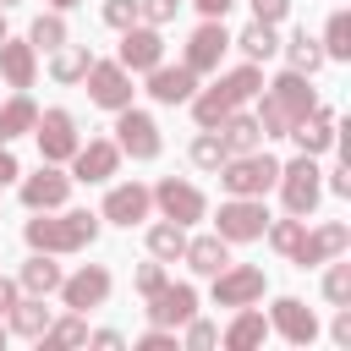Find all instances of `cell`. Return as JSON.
I'll return each mask as SVG.
<instances>
[{
	"instance_id": "4",
	"label": "cell",
	"mask_w": 351,
	"mask_h": 351,
	"mask_svg": "<svg viewBox=\"0 0 351 351\" xmlns=\"http://www.w3.org/2000/svg\"><path fill=\"white\" fill-rule=\"evenodd\" d=\"M274 181H280V165H274L269 154L225 165V186H230V192H241V197H252V192H263V186H274Z\"/></svg>"
},
{
	"instance_id": "15",
	"label": "cell",
	"mask_w": 351,
	"mask_h": 351,
	"mask_svg": "<svg viewBox=\"0 0 351 351\" xmlns=\"http://www.w3.org/2000/svg\"><path fill=\"white\" fill-rule=\"evenodd\" d=\"M219 49H225V33L208 22V27H197L192 33V49H186V71H208L214 60H219Z\"/></svg>"
},
{
	"instance_id": "18",
	"label": "cell",
	"mask_w": 351,
	"mask_h": 351,
	"mask_svg": "<svg viewBox=\"0 0 351 351\" xmlns=\"http://www.w3.org/2000/svg\"><path fill=\"white\" fill-rule=\"evenodd\" d=\"M291 126H296L291 137H296V143H302L307 154H318V148H329V137H335V121H329V115H313V121H307V115H296Z\"/></svg>"
},
{
	"instance_id": "39",
	"label": "cell",
	"mask_w": 351,
	"mask_h": 351,
	"mask_svg": "<svg viewBox=\"0 0 351 351\" xmlns=\"http://www.w3.org/2000/svg\"><path fill=\"white\" fill-rule=\"evenodd\" d=\"M324 291H329V296H335V302H346V296H351V269H346V263H340V269H335V274H329V285H324Z\"/></svg>"
},
{
	"instance_id": "14",
	"label": "cell",
	"mask_w": 351,
	"mask_h": 351,
	"mask_svg": "<svg viewBox=\"0 0 351 351\" xmlns=\"http://www.w3.org/2000/svg\"><path fill=\"white\" fill-rule=\"evenodd\" d=\"M110 296V274L104 269H82L77 280H66V302L71 307H93V302H104Z\"/></svg>"
},
{
	"instance_id": "36",
	"label": "cell",
	"mask_w": 351,
	"mask_h": 351,
	"mask_svg": "<svg viewBox=\"0 0 351 351\" xmlns=\"http://www.w3.org/2000/svg\"><path fill=\"white\" fill-rule=\"evenodd\" d=\"M192 159H197V165H219V159H225V143H219V137H197V143H192Z\"/></svg>"
},
{
	"instance_id": "34",
	"label": "cell",
	"mask_w": 351,
	"mask_h": 351,
	"mask_svg": "<svg viewBox=\"0 0 351 351\" xmlns=\"http://www.w3.org/2000/svg\"><path fill=\"white\" fill-rule=\"evenodd\" d=\"M258 340H263V318H258V313L236 318V329H230V346H258Z\"/></svg>"
},
{
	"instance_id": "49",
	"label": "cell",
	"mask_w": 351,
	"mask_h": 351,
	"mask_svg": "<svg viewBox=\"0 0 351 351\" xmlns=\"http://www.w3.org/2000/svg\"><path fill=\"white\" fill-rule=\"evenodd\" d=\"M0 38H5V33H0Z\"/></svg>"
},
{
	"instance_id": "21",
	"label": "cell",
	"mask_w": 351,
	"mask_h": 351,
	"mask_svg": "<svg viewBox=\"0 0 351 351\" xmlns=\"http://www.w3.org/2000/svg\"><path fill=\"white\" fill-rule=\"evenodd\" d=\"M346 247V225H329V230H318L313 241H296V258L302 263H318V258H329V252H340Z\"/></svg>"
},
{
	"instance_id": "2",
	"label": "cell",
	"mask_w": 351,
	"mask_h": 351,
	"mask_svg": "<svg viewBox=\"0 0 351 351\" xmlns=\"http://www.w3.org/2000/svg\"><path fill=\"white\" fill-rule=\"evenodd\" d=\"M252 93H258V71H252V66H247V71H230L214 93H203V99H197V121H203V126H214V121H225V115H230L241 99H252Z\"/></svg>"
},
{
	"instance_id": "12",
	"label": "cell",
	"mask_w": 351,
	"mask_h": 351,
	"mask_svg": "<svg viewBox=\"0 0 351 351\" xmlns=\"http://www.w3.org/2000/svg\"><path fill=\"white\" fill-rule=\"evenodd\" d=\"M38 143H44V154H49V159H66V154H77L71 115H66V110H49V115H44V126H38Z\"/></svg>"
},
{
	"instance_id": "32",
	"label": "cell",
	"mask_w": 351,
	"mask_h": 351,
	"mask_svg": "<svg viewBox=\"0 0 351 351\" xmlns=\"http://www.w3.org/2000/svg\"><path fill=\"white\" fill-rule=\"evenodd\" d=\"M318 60H324V49H318L307 33H296V38H291V66H296V71H313Z\"/></svg>"
},
{
	"instance_id": "24",
	"label": "cell",
	"mask_w": 351,
	"mask_h": 351,
	"mask_svg": "<svg viewBox=\"0 0 351 351\" xmlns=\"http://www.w3.org/2000/svg\"><path fill=\"white\" fill-rule=\"evenodd\" d=\"M274 324H280L291 340H313V313H307L302 302H280V307H274Z\"/></svg>"
},
{
	"instance_id": "28",
	"label": "cell",
	"mask_w": 351,
	"mask_h": 351,
	"mask_svg": "<svg viewBox=\"0 0 351 351\" xmlns=\"http://www.w3.org/2000/svg\"><path fill=\"white\" fill-rule=\"evenodd\" d=\"M241 49H247L252 60H263V55H274V33H269V22H252V27L241 33Z\"/></svg>"
},
{
	"instance_id": "38",
	"label": "cell",
	"mask_w": 351,
	"mask_h": 351,
	"mask_svg": "<svg viewBox=\"0 0 351 351\" xmlns=\"http://www.w3.org/2000/svg\"><path fill=\"white\" fill-rule=\"evenodd\" d=\"M296 241H302V225H291V219L274 225V247H280V252H296Z\"/></svg>"
},
{
	"instance_id": "29",
	"label": "cell",
	"mask_w": 351,
	"mask_h": 351,
	"mask_svg": "<svg viewBox=\"0 0 351 351\" xmlns=\"http://www.w3.org/2000/svg\"><path fill=\"white\" fill-rule=\"evenodd\" d=\"M88 49H66V55H55V77L60 82H77V77H88Z\"/></svg>"
},
{
	"instance_id": "47",
	"label": "cell",
	"mask_w": 351,
	"mask_h": 351,
	"mask_svg": "<svg viewBox=\"0 0 351 351\" xmlns=\"http://www.w3.org/2000/svg\"><path fill=\"white\" fill-rule=\"evenodd\" d=\"M197 5H203L208 16H225V5H230V0H197Z\"/></svg>"
},
{
	"instance_id": "10",
	"label": "cell",
	"mask_w": 351,
	"mask_h": 351,
	"mask_svg": "<svg viewBox=\"0 0 351 351\" xmlns=\"http://www.w3.org/2000/svg\"><path fill=\"white\" fill-rule=\"evenodd\" d=\"M154 197H159V208H165V214H170L176 225H181V219H197V214H203V197H197V186H186V181H165V186H159Z\"/></svg>"
},
{
	"instance_id": "46",
	"label": "cell",
	"mask_w": 351,
	"mask_h": 351,
	"mask_svg": "<svg viewBox=\"0 0 351 351\" xmlns=\"http://www.w3.org/2000/svg\"><path fill=\"white\" fill-rule=\"evenodd\" d=\"M11 176H16V159H11V154H0V186H5Z\"/></svg>"
},
{
	"instance_id": "17",
	"label": "cell",
	"mask_w": 351,
	"mask_h": 351,
	"mask_svg": "<svg viewBox=\"0 0 351 351\" xmlns=\"http://www.w3.org/2000/svg\"><path fill=\"white\" fill-rule=\"evenodd\" d=\"M148 93L154 99H165V104H181L186 93H192V71L181 66V71H165V66H154V82H148Z\"/></svg>"
},
{
	"instance_id": "1",
	"label": "cell",
	"mask_w": 351,
	"mask_h": 351,
	"mask_svg": "<svg viewBox=\"0 0 351 351\" xmlns=\"http://www.w3.org/2000/svg\"><path fill=\"white\" fill-rule=\"evenodd\" d=\"M307 110H313V93L302 88V77H296V71H285V77L274 82V93H269V104H263V121H258V126H263V132H285V126H291L296 115H307Z\"/></svg>"
},
{
	"instance_id": "35",
	"label": "cell",
	"mask_w": 351,
	"mask_h": 351,
	"mask_svg": "<svg viewBox=\"0 0 351 351\" xmlns=\"http://www.w3.org/2000/svg\"><path fill=\"white\" fill-rule=\"evenodd\" d=\"M66 38V27H60V16H38L33 22V44H44V49H55Z\"/></svg>"
},
{
	"instance_id": "44",
	"label": "cell",
	"mask_w": 351,
	"mask_h": 351,
	"mask_svg": "<svg viewBox=\"0 0 351 351\" xmlns=\"http://www.w3.org/2000/svg\"><path fill=\"white\" fill-rule=\"evenodd\" d=\"M192 346H214V329L208 324H192Z\"/></svg>"
},
{
	"instance_id": "22",
	"label": "cell",
	"mask_w": 351,
	"mask_h": 351,
	"mask_svg": "<svg viewBox=\"0 0 351 351\" xmlns=\"http://www.w3.org/2000/svg\"><path fill=\"white\" fill-rule=\"evenodd\" d=\"M0 66H5V77H11L16 88L33 82V55H27V44H5V38H0Z\"/></svg>"
},
{
	"instance_id": "23",
	"label": "cell",
	"mask_w": 351,
	"mask_h": 351,
	"mask_svg": "<svg viewBox=\"0 0 351 351\" xmlns=\"http://www.w3.org/2000/svg\"><path fill=\"white\" fill-rule=\"evenodd\" d=\"M186 258H192L197 274H219V269H225V241H219V236H203V241L186 247Z\"/></svg>"
},
{
	"instance_id": "20",
	"label": "cell",
	"mask_w": 351,
	"mask_h": 351,
	"mask_svg": "<svg viewBox=\"0 0 351 351\" xmlns=\"http://www.w3.org/2000/svg\"><path fill=\"white\" fill-rule=\"evenodd\" d=\"M22 197H27L33 208H49V203H60V197H66V176L44 170V176H33V181L22 186Z\"/></svg>"
},
{
	"instance_id": "41",
	"label": "cell",
	"mask_w": 351,
	"mask_h": 351,
	"mask_svg": "<svg viewBox=\"0 0 351 351\" xmlns=\"http://www.w3.org/2000/svg\"><path fill=\"white\" fill-rule=\"evenodd\" d=\"M44 335H49V340H60V346H71V340H82L88 329H82V324H55V329H44Z\"/></svg>"
},
{
	"instance_id": "9",
	"label": "cell",
	"mask_w": 351,
	"mask_h": 351,
	"mask_svg": "<svg viewBox=\"0 0 351 351\" xmlns=\"http://www.w3.org/2000/svg\"><path fill=\"white\" fill-rule=\"evenodd\" d=\"M88 88H93V99H99V104H110V110H121V104L132 99V88H126V71H121V66H88Z\"/></svg>"
},
{
	"instance_id": "30",
	"label": "cell",
	"mask_w": 351,
	"mask_h": 351,
	"mask_svg": "<svg viewBox=\"0 0 351 351\" xmlns=\"http://www.w3.org/2000/svg\"><path fill=\"white\" fill-rule=\"evenodd\" d=\"M148 247H154L159 258H176V252H186V236H181V225H159V230L148 236Z\"/></svg>"
},
{
	"instance_id": "45",
	"label": "cell",
	"mask_w": 351,
	"mask_h": 351,
	"mask_svg": "<svg viewBox=\"0 0 351 351\" xmlns=\"http://www.w3.org/2000/svg\"><path fill=\"white\" fill-rule=\"evenodd\" d=\"M5 307H16V285H5V280H0V313H5Z\"/></svg>"
},
{
	"instance_id": "5",
	"label": "cell",
	"mask_w": 351,
	"mask_h": 351,
	"mask_svg": "<svg viewBox=\"0 0 351 351\" xmlns=\"http://www.w3.org/2000/svg\"><path fill=\"white\" fill-rule=\"evenodd\" d=\"M115 132H121V148H126L132 159H154V154H159V137H154V121H148V115L126 110Z\"/></svg>"
},
{
	"instance_id": "26",
	"label": "cell",
	"mask_w": 351,
	"mask_h": 351,
	"mask_svg": "<svg viewBox=\"0 0 351 351\" xmlns=\"http://www.w3.org/2000/svg\"><path fill=\"white\" fill-rule=\"evenodd\" d=\"M22 285H27L33 296H44V291H55V285H60V269L38 258V263H27V269H22Z\"/></svg>"
},
{
	"instance_id": "25",
	"label": "cell",
	"mask_w": 351,
	"mask_h": 351,
	"mask_svg": "<svg viewBox=\"0 0 351 351\" xmlns=\"http://www.w3.org/2000/svg\"><path fill=\"white\" fill-rule=\"evenodd\" d=\"M27 126H33V99H11V104L0 110V143L16 137V132H27Z\"/></svg>"
},
{
	"instance_id": "37",
	"label": "cell",
	"mask_w": 351,
	"mask_h": 351,
	"mask_svg": "<svg viewBox=\"0 0 351 351\" xmlns=\"http://www.w3.org/2000/svg\"><path fill=\"white\" fill-rule=\"evenodd\" d=\"M132 16H137V0H110L104 5V22H115V27H132Z\"/></svg>"
},
{
	"instance_id": "43",
	"label": "cell",
	"mask_w": 351,
	"mask_h": 351,
	"mask_svg": "<svg viewBox=\"0 0 351 351\" xmlns=\"http://www.w3.org/2000/svg\"><path fill=\"white\" fill-rule=\"evenodd\" d=\"M137 285H143V291H148V296H154V291H159V285H165V269H159V263H148V269H143V274H137Z\"/></svg>"
},
{
	"instance_id": "42",
	"label": "cell",
	"mask_w": 351,
	"mask_h": 351,
	"mask_svg": "<svg viewBox=\"0 0 351 351\" xmlns=\"http://www.w3.org/2000/svg\"><path fill=\"white\" fill-rule=\"evenodd\" d=\"M252 5H258V22H280L291 0H252Z\"/></svg>"
},
{
	"instance_id": "7",
	"label": "cell",
	"mask_w": 351,
	"mask_h": 351,
	"mask_svg": "<svg viewBox=\"0 0 351 351\" xmlns=\"http://www.w3.org/2000/svg\"><path fill=\"white\" fill-rule=\"evenodd\" d=\"M263 203H225L219 208V236H230V241H247V236H258L263 230Z\"/></svg>"
},
{
	"instance_id": "33",
	"label": "cell",
	"mask_w": 351,
	"mask_h": 351,
	"mask_svg": "<svg viewBox=\"0 0 351 351\" xmlns=\"http://www.w3.org/2000/svg\"><path fill=\"white\" fill-rule=\"evenodd\" d=\"M329 55H351V16L346 11L329 16Z\"/></svg>"
},
{
	"instance_id": "16",
	"label": "cell",
	"mask_w": 351,
	"mask_h": 351,
	"mask_svg": "<svg viewBox=\"0 0 351 351\" xmlns=\"http://www.w3.org/2000/svg\"><path fill=\"white\" fill-rule=\"evenodd\" d=\"M121 60L126 66H137V71H154L159 66V33H126V44H121Z\"/></svg>"
},
{
	"instance_id": "3",
	"label": "cell",
	"mask_w": 351,
	"mask_h": 351,
	"mask_svg": "<svg viewBox=\"0 0 351 351\" xmlns=\"http://www.w3.org/2000/svg\"><path fill=\"white\" fill-rule=\"evenodd\" d=\"M27 241H33V247H44V252L82 247V241H93V219H88V214H66V219H33V225H27Z\"/></svg>"
},
{
	"instance_id": "11",
	"label": "cell",
	"mask_w": 351,
	"mask_h": 351,
	"mask_svg": "<svg viewBox=\"0 0 351 351\" xmlns=\"http://www.w3.org/2000/svg\"><path fill=\"white\" fill-rule=\"evenodd\" d=\"M192 302H197L192 285H159L148 313H154V324H181V318H192Z\"/></svg>"
},
{
	"instance_id": "40",
	"label": "cell",
	"mask_w": 351,
	"mask_h": 351,
	"mask_svg": "<svg viewBox=\"0 0 351 351\" xmlns=\"http://www.w3.org/2000/svg\"><path fill=\"white\" fill-rule=\"evenodd\" d=\"M143 16L148 22H170L176 16V0H143Z\"/></svg>"
},
{
	"instance_id": "13",
	"label": "cell",
	"mask_w": 351,
	"mask_h": 351,
	"mask_svg": "<svg viewBox=\"0 0 351 351\" xmlns=\"http://www.w3.org/2000/svg\"><path fill=\"white\" fill-rule=\"evenodd\" d=\"M148 203H154V192H148V186H115V192L104 197V214H110V219H121V225H132V219H143V214H148Z\"/></svg>"
},
{
	"instance_id": "8",
	"label": "cell",
	"mask_w": 351,
	"mask_h": 351,
	"mask_svg": "<svg viewBox=\"0 0 351 351\" xmlns=\"http://www.w3.org/2000/svg\"><path fill=\"white\" fill-rule=\"evenodd\" d=\"M263 291V269H236V274H214V296L225 302V307H241V302H252Z\"/></svg>"
},
{
	"instance_id": "27",
	"label": "cell",
	"mask_w": 351,
	"mask_h": 351,
	"mask_svg": "<svg viewBox=\"0 0 351 351\" xmlns=\"http://www.w3.org/2000/svg\"><path fill=\"white\" fill-rule=\"evenodd\" d=\"M258 132H263L258 121L236 115V121H225V148H236V154H241V148H252V143H258Z\"/></svg>"
},
{
	"instance_id": "31",
	"label": "cell",
	"mask_w": 351,
	"mask_h": 351,
	"mask_svg": "<svg viewBox=\"0 0 351 351\" xmlns=\"http://www.w3.org/2000/svg\"><path fill=\"white\" fill-rule=\"evenodd\" d=\"M11 324H16V335H44V329H49V313H44L38 302H22Z\"/></svg>"
},
{
	"instance_id": "19",
	"label": "cell",
	"mask_w": 351,
	"mask_h": 351,
	"mask_svg": "<svg viewBox=\"0 0 351 351\" xmlns=\"http://www.w3.org/2000/svg\"><path fill=\"white\" fill-rule=\"evenodd\" d=\"M110 170H115V148H110V143H88V148L77 154V176H82V181H104Z\"/></svg>"
},
{
	"instance_id": "6",
	"label": "cell",
	"mask_w": 351,
	"mask_h": 351,
	"mask_svg": "<svg viewBox=\"0 0 351 351\" xmlns=\"http://www.w3.org/2000/svg\"><path fill=\"white\" fill-rule=\"evenodd\" d=\"M280 176H285V203H291V214H307L313 197H318V170H313V159H296V165L280 170Z\"/></svg>"
},
{
	"instance_id": "48",
	"label": "cell",
	"mask_w": 351,
	"mask_h": 351,
	"mask_svg": "<svg viewBox=\"0 0 351 351\" xmlns=\"http://www.w3.org/2000/svg\"><path fill=\"white\" fill-rule=\"evenodd\" d=\"M55 5H77V0H55Z\"/></svg>"
}]
</instances>
